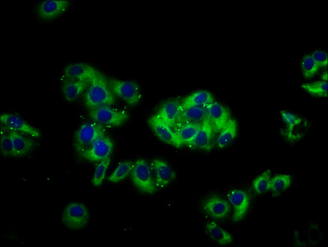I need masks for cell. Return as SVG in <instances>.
Segmentation results:
<instances>
[{
  "instance_id": "cell-5",
  "label": "cell",
  "mask_w": 328,
  "mask_h": 247,
  "mask_svg": "<svg viewBox=\"0 0 328 247\" xmlns=\"http://www.w3.org/2000/svg\"><path fill=\"white\" fill-rule=\"evenodd\" d=\"M132 181L141 191L152 194L156 191L150 165L143 159H138L134 164L131 172Z\"/></svg>"
},
{
  "instance_id": "cell-14",
  "label": "cell",
  "mask_w": 328,
  "mask_h": 247,
  "mask_svg": "<svg viewBox=\"0 0 328 247\" xmlns=\"http://www.w3.org/2000/svg\"><path fill=\"white\" fill-rule=\"evenodd\" d=\"M207 117L215 133H218L230 118L228 109L221 104L213 102L206 106Z\"/></svg>"
},
{
  "instance_id": "cell-12",
  "label": "cell",
  "mask_w": 328,
  "mask_h": 247,
  "mask_svg": "<svg viewBox=\"0 0 328 247\" xmlns=\"http://www.w3.org/2000/svg\"><path fill=\"white\" fill-rule=\"evenodd\" d=\"M150 166L154 175V182L156 188H163L175 178V173L166 162L160 159L153 160Z\"/></svg>"
},
{
  "instance_id": "cell-6",
  "label": "cell",
  "mask_w": 328,
  "mask_h": 247,
  "mask_svg": "<svg viewBox=\"0 0 328 247\" xmlns=\"http://www.w3.org/2000/svg\"><path fill=\"white\" fill-rule=\"evenodd\" d=\"M107 80L112 92L128 104L133 106L138 103L141 98V93L136 83L115 78H107Z\"/></svg>"
},
{
  "instance_id": "cell-11",
  "label": "cell",
  "mask_w": 328,
  "mask_h": 247,
  "mask_svg": "<svg viewBox=\"0 0 328 247\" xmlns=\"http://www.w3.org/2000/svg\"><path fill=\"white\" fill-rule=\"evenodd\" d=\"M3 125L7 128L38 138L41 134L39 130L28 124L20 117L10 113H3L0 116Z\"/></svg>"
},
{
  "instance_id": "cell-25",
  "label": "cell",
  "mask_w": 328,
  "mask_h": 247,
  "mask_svg": "<svg viewBox=\"0 0 328 247\" xmlns=\"http://www.w3.org/2000/svg\"><path fill=\"white\" fill-rule=\"evenodd\" d=\"M201 123H188L184 124L174 132L182 144L191 145Z\"/></svg>"
},
{
  "instance_id": "cell-34",
  "label": "cell",
  "mask_w": 328,
  "mask_h": 247,
  "mask_svg": "<svg viewBox=\"0 0 328 247\" xmlns=\"http://www.w3.org/2000/svg\"><path fill=\"white\" fill-rule=\"evenodd\" d=\"M322 78L323 79V81H326L327 79V73H324L322 75Z\"/></svg>"
},
{
  "instance_id": "cell-31",
  "label": "cell",
  "mask_w": 328,
  "mask_h": 247,
  "mask_svg": "<svg viewBox=\"0 0 328 247\" xmlns=\"http://www.w3.org/2000/svg\"><path fill=\"white\" fill-rule=\"evenodd\" d=\"M110 162L111 159L110 158H108L99 161L97 164L92 180V182L94 185L98 186L102 184L105 176Z\"/></svg>"
},
{
  "instance_id": "cell-16",
  "label": "cell",
  "mask_w": 328,
  "mask_h": 247,
  "mask_svg": "<svg viewBox=\"0 0 328 247\" xmlns=\"http://www.w3.org/2000/svg\"><path fill=\"white\" fill-rule=\"evenodd\" d=\"M215 134L213 127L207 116L201 123L191 145L205 151H209L213 146Z\"/></svg>"
},
{
  "instance_id": "cell-15",
  "label": "cell",
  "mask_w": 328,
  "mask_h": 247,
  "mask_svg": "<svg viewBox=\"0 0 328 247\" xmlns=\"http://www.w3.org/2000/svg\"><path fill=\"white\" fill-rule=\"evenodd\" d=\"M203 210L216 219L225 218L229 214L231 206L229 202L217 195L208 197L203 203Z\"/></svg>"
},
{
  "instance_id": "cell-13",
  "label": "cell",
  "mask_w": 328,
  "mask_h": 247,
  "mask_svg": "<svg viewBox=\"0 0 328 247\" xmlns=\"http://www.w3.org/2000/svg\"><path fill=\"white\" fill-rule=\"evenodd\" d=\"M68 1H44L37 7L38 17L43 20H53L65 13L69 6Z\"/></svg>"
},
{
  "instance_id": "cell-24",
  "label": "cell",
  "mask_w": 328,
  "mask_h": 247,
  "mask_svg": "<svg viewBox=\"0 0 328 247\" xmlns=\"http://www.w3.org/2000/svg\"><path fill=\"white\" fill-rule=\"evenodd\" d=\"M205 230L209 236L220 245H226L233 241L232 235L214 222L207 223Z\"/></svg>"
},
{
  "instance_id": "cell-17",
  "label": "cell",
  "mask_w": 328,
  "mask_h": 247,
  "mask_svg": "<svg viewBox=\"0 0 328 247\" xmlns=\"http://www.w3.org/2000/svg\"><path fill=\"white\" fill-rule=\"evenodd\" d=\"M64 73V75L69 79L91 80L99 71L88 64L77 63L67 66Z\"/></svg>"
},
{
  "instance_id": "cell-26",
  "label": "cell",
  "mask_w": 328,
  "mask_h": 247,
  "mask_svg": "<svg viewBox=\"0 0 328 247\" xmlns=\"http://www.w3.org/2000/svg\"><path fill=\"white\" fill-rule=\"evenodd\" d=\"M291 182V177L289 175H276L270 179L269 189L274 196H279L288 189Z\"/></svg>"
},
{
  "instance_id": "cell-30",
  "label": "cell",
  "mask_w": 328,
  "mask_h": 247,
  "mask_svg": "<svg viewBox=\"0 0 328 247\" xmlns=\"http://www.w3.org/2000/svg\"><path fill=\"white\" fill-rule=\"evenodd\" d=\"M301 87L309 93L317 96H326L327 82L326 81H317L303 83Z\"/></svg>"
},
{
  "instance_id": "cell-8",
  "label": "cell",
  "mask_w": 328,
  "mask_h": 247,
  "mask_svg": "<svg viewBox=\"0 0 328 247\" xmlns=\"http://www.w3.org/2000/svg\"><path fill=\"white\" fill-rule=\"evenodd\" d=\"M113 150V143L111 139L103 136L95 141L81 155L88 161L99 162L110 158Z\"/></svg>"
},
{
  "instance_id": "cell-10",
  "label": "cell",
  "mask_w": 328,
  "mask_h": 247,
  "mask_svg": "<svg viewBox=\"0 0 328 247\" xmlns=\"http://www.w3.org/2000/svg\"><path fill=\"white\" fill-rule=\"evenodd\" d=\"M148 122L150 127L160 139L177 148L182 146V144L174 131L157 115L150 117Z\"/></svg>"
},
{
  "instance_id": "cell-1",
  "label": "cell",
  "mask_w": 328,
  "mask_h": 247,
  "mask_svg": "<svg viewBox=\"0 0 328 247\" xmlns=\"http://www.w3.org/2000/svg\"><path fill=\"white\" fill-rule=\"evenodd\" d=\"M114 93L111 89L107 78L100 72L91 80L85 95V103L91 109L103 106L112 105L115 103Z\"/></svg>"
},
{
  "instance_id": "cell-7",
  "label": "cell",
  "mask_w": 328,
  "mask_h": 247,
  "mask_svg": "<svg viewBox=\"0 0 328 247\" xmlns=\"http://www.w3.org/2000/svg\"><path fill=\"white\" fill-rule=\"evenodd\" d=\"M91 118L101 124L119 126L128 119L129 115L124 110L103 106L91 109L89 113Z\"/></svg>"
},
{
  "instance_id": "cell-28",
  "label": "cell",
  "mask_w": 328,
  "mask_h": 247,
  "mask_svg": "<svg viewBox=\"0 0 328 247\" xmlns=\"http://www.w3.org/2000/svg\"><path fill=\"white\" fill-rule=\"evenodd\" d=\"M271 171L268 169L258 176L253 181L254 191L258 194L267 192L270 187Z\"/></svg>"
},
{
  "instance_id": "cell-27",
  "label": "cell",
  "mask_w": 328,
  "mask_h": 247,
  "mask_svg": "<svg viewBox=\"0 0 328 247\" xmlns=\"http://www.w3.org/2000/svg\"><path fill=\"white\" fill-rule=\"evenodd\" d=\"M134 163L130 161L120 163L108 177V180L112 182H117L125 179L131 173Z\"/></svg>"
},
{
  "instance_id": "cell-32",
  "label": "cell",
  "mask_w": 328,
  "mask_h": 247,
  "mask_svg": "<svg viewBox=\"0 0 328 247\" xmlns=\"http://www.w3.org/2000/svg\"><path fill=\"white\" fill-rule=\"evenodd\" d=\"M319 68L311 55H306L301 62V69L305 78H311L318 72Z\"/></svg>"
},
{
  "instance_id": "cell-2",
  "label": "cell",
  "mask_w": 328,
  "mask_h": 247,
  "mask_svg": "<svg viewBox=\"0 0 328 247\" xmlns=\"http://www.w3.org/2000/svg\"><path fill=\"white\" fill-rule=\"evenodd\" d=\"M280 113L284 122L282 135L290 142L302 139L309 128L307 121L290 112L282 110Z\"/></svg>"
},
{
  "instance_id": "cell-20",
  "label": "cell",
  "mask_w": 328,
  "mask_h": 247,
  "mask_svg": "<svg viewBox=\"0 0 328 247\" xmlns=\"http://www.w3.org/2000/svg\"><path fill=\"white\" fill-rule=\"evenodd\" d=\"M11 136L14 157H22L29 153L34 147L35 142L32 138L14 130L9 129Z\"/></svg>"
},
{
  "instance_id": "cell-21",
  "label": "cell",
  "mask_w": 328,
  "mask_h": 247,
  "mask_svg": "<svg viewBox=\"0 0 328 247\" xmlns=\"http://www.w3.org/2000/svg\"><path fill=\"white\" fill-rule=\"evenodd\" d=\"M90 81L72 79L66 81L62 87L66 99L70 102L74 101L89 86Z\"/></svg>"
},
{
  "instance_id": "cell-18",
  "label": "cell",
  "mask_w": 328,
  "mask_h": 247,
  "mask_svg": "<svg viewBox=\"0 0 328 247\" xmlns=\"http://www.w3.org/2000/svg\"><path fill=\"white\" fill-rule=\"evenodd\" d=\"M207 116L206 106L182 109L173 130L186 124L201 123Z\"/></svg>"
},
{
  "instance_id": "cell-3",
  "label": "cell",
  "mask_w": 328,
  "mask_h": 247,
  "mask_svg": "<svg viewBox=\"0 0 328 247\" xmlns=\"http://www.w3.org/2000/svg\"><path fill=\"white\" fill-rule=\"evenodd\" d=\"M89 220V214L86 207L82 204L72 202L64 208L62 214V221L67 228L79 230L85 228Z\"/></svg>"
},
{
  "instance_id": "cell-4",
  "label": "cell",
  "mask_w": 328,
  "mask_h": 247,
  "mask_svg": "<svg viewBox=\"0 0 328 247\" xmlns=\"http://www.w3.org/2000/svg\"><path fill=\"white\" fill-rule=\"evenodd\" d=\"M105 129L96 122H89L82 125L76 134L75 145L81 155L95 141L105 136Z\"/></svg>"
},
{
  "instance_id": "cell-33",
  "label": "cell",
  "mask_w": 328,
  "mask_h": 247,
  "mask_svg": "<svg viewBox=\"0 0 328 247\" xmlns=\"http://www.w3.org/2000/svg\"><path fill=\"white\" fill-rule=\"evenodd\" d=\"M319 68H324L327 65V55L324 51L316 50L311 55Z\"/></svg>"
},
{
  "instance_id": "cell-9",
  "label": "cell",
  "mask_w": 328,
  "mask_h": 247,
  "mask_svg": "<svg viewBox=\"0 0 328 247\" xmlns=\"http://www.w3.org/2000/svg\"><path fill=\"white\" fill-rule=\"evenodd\" d=\"M227 197L233 209L232 220L234 222L241 221L249 208L250 201L248 194L242 190L236 189L230 191Z\"/></svg>"
},
{
  "instance_id": "cell-23",
  "label": "cell",
  "mask_w": 328,
  "mask_h": 247,
  "mask_svg": "<svg viewBox=\"0 0 328 247\" xmlns=\"http://www.w3.org/2000/svg\"><path fill=\"white\" fill-rule=\"evenodd\" d=\"M237 129L236 120L230 118L225 127L218 133L216 139L217 146L219 148L228 146L236 136Z\"/></svg>"
},
{
  "instance_id": "cell-29",
  "label": "cell",
  "mask_w": 328,
  "mask_h": 247,
  "mask_svg": "<svg viewBox=\"0 0 328 247\" xmlns=\"http://www.w3.org/2000/svg\"><path fill=\"white\" fill-rule=\"evenodd\" d=\"M1 152L4 156L14 157L11 136L8 129L4 125L1 130Z\"/></svg>"
},
{
  "instance_id": "cell-19",
  "label": "cell",
  "mask_w": 328,
  "mask_h": 247,
  "mask_svg": "<svg viewBox=\"0 0 328 247\" xmlns=\"http://www.w3.org/2000/svg\"><path fill=\"white\" fill-rule=\"evenodd\" d=\"M181 110V104L177 101L171 100L164 103L156 115L163 122L173 129Z\"/></svg>"
},
{
  "instance_id": "cell-22",
  "label": "cell",
  "mask_w": 328,
  "mask_h": 247,
  "mask_svg": "<svg viewBox=\"0 0 328 247\" xmlns=\"http://www.w3.org/2000/svg\"><path fill=\"white\" fill-rule=\"evenodd\" d=\"M213 101V97L209 92L201 90L195 91L186 97L181 104V106L182 109L206 106Z\"/></svg>"
}]
</instances>
